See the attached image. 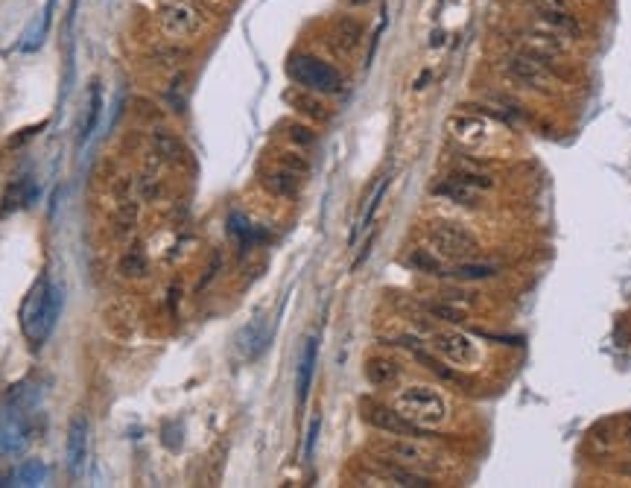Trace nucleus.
I'll return each mask as SVG.
<instances>
[{"instance_id":"nucleus-11","label":"nucleus","mask_w":631,"mask_h":488,"mask_svg":"<svg viewBox=\"0 0 631 488\" xmlns=\"http://www.w3.org/2000/svg\"><path fill=\"white\" fill-rule=\"evenodd\" d=\"M514 41H517V50L538 56V59L550 62V65L564 56V38L553 30H546V26H526V30L514 35Z\"/></svg>"},{"instance_id":"nucleus-32","label":"nucleus","mask_w":631,"mask_h":488,"mask_svg":"<svg viewBox=\"0 0 631 488\" xmlns=\"http://www.w3.org/2000/svg\"><path fill=\"white\" fill-rule=\"evenodd\" d=\"M278 167H284V170L296 173V176L310 173V161H307L301 152H278Z\"/></svg>"},{"instance_id":"nucleus-9","label":"nucleus","mask_w":631,"mask_h":488,"mask_svg":"<svg viewBox=\"0 0 631 488\" xmlns=\"http://www.w3.org/2000/svg\"><path fill=\"white\" fill-rule=\"evenodd\" d=\"M432 348H436V354L441 360L453 362L459 369H471L473 362L480 360V348H476V342L468 337V333H462L456 328L432 333Z\"/></svg>"},{"instance_id":"nucleus-1","label":"nucleus","mask_w":631,"mask_h":488,"mask_svg":"<svg viewBox=\"0 0 631 488\" xmlns=\"http://www.w3.org/2000/svg\"><path fill=\"white\" fill-rule=\"evenodd\" d=\"M62 304H65V289L59 284H53L47 275H41L21 308V328L33 348L47 342L56 322H59Z\"/></svg>"},{"instance_id":"nucleus-18","label":"nucleus","mask_w":631,"mask_h":488,"mask_svg":"<svg viewBox=\"0 0 631 488\" xmlns=\"http://www.w3.org/2000/svg\"><path fill=\"white\" fill-rule=\"evenodd\" d=\"M260 181L263 187L272 193V196H280V199H292L298 193V176L284 170V167H275V170H263L260 173Z\"/></svg>"},{"instance_id":"nucleus-14","label":"nucleus","mask_w":631,"mask_h":488,"mask_svg":"<svg viewBox=\"0 0 631 488\" xmlns=\"http://www.w3.org/2000/svg\"><path fill=\"white\" fill-rule=\"evenodd\" d=\"M432 193L436 196H444V199H451L456 205H465V208H476L482 202V190L480 187H473L468 178H462L459 173H453L451 178H444L439 181L436 187H432Z\"/></svg>"},{"instance_id":"nucleus-27","label":"nucleus","mask_w":631,"mask_h":488,"mask_svg":"<svg viewBox=\"0 0 631 488\" xmlns=\"http://www.w3.org/2000/svg\"><path fill=\"white\" fill-rule=\"evenodd\" d=\"M18 485H44L47 480V465L41 459H26V462L18 468Z\"/></svg>"},{"instance_id":"nucleus-20","label":"nucleus","mask_w":631,"mask_h":488,"mask_svg":"<svg viewBox=\"0 0 631 488\" xmlns=\"http://www.w3.org/2000/svg\"><path fill=\"white\" fill-rule=\"evenodd\" d=\"M316 357H319V342L316 337H310L304 342V351H301V362H298V401H307V392H310V383H313V371H316Z\"/></svg>"},{"instance_id":"nucleus-23","label":"nucleus","mask_w":631,"mask_h":488,"mask_svg":"<svg viewBox=\"0 0 631 488\" xmlns=\"http://www.w3.org/2000/svg\"><path fill=\"white\" fill-rule=\"evenodd\" d=\"M38 196V187H35V181L33 178H18L15 185L9 187V193L3 196V214L6 211H15V208H26V205H33Z\"/></svg>"},{"instance_id":"nucleus-26","label":"nucleus","mask_w":631,"mask_h":488,"mask_svg":"<svg viewBox=\"0 0 631 488\" xmlns=\"http://www.w3.org/2000/svg\"><path fill=\"white\" fill-rule=\"evenodd\" d=\"M152 141H155L158 155H164L167 161H181V158H185V146H181V141H178L176 135L158 129L155 135H152Z\"/></svg>"},{"instance_id":"nucleus-5","label":"nucleus","mask_w":631,"mask_h":488,"mask_svg":"<svg viewBox=\"0 0 631 488\" xmlns=\"http://www.w3.org/2000/svg\"><path fill=\"white\" fill-rule=\"evenodd\" d=\"M424 240H427L430 252L436 258L453 260V263L468 260L476 252V237L465 226H459V222H447V219L430 222L427 231H424Z\"/></svg>"},{"instance_id":"nucleus-31","label":"nucleus","mask_w":631,"mask_h":488,"mask_svg":"<svg viewBox=\"0 0 631 488\" xmlns=\"http://www.w3.org/2000/svg\"><path fill=\"white\" fill-rule=\"evenodd\" d=\"M146 269H149V263H146L144 252H129V255L120 260V272H123L126 278H144Z\"/></svg>"},{"instance_id":"nucleus-29","label":"nucleus","mask_w":631,"mask_h":488,"mask_svg":"<svg viewBox=\"0 0 631 488\" xmlns=\"http://www.w3.org/2000/svg\"><path fill=\"white\" fill-rule=\"evenodd\" d=\"M287 137L292 144H298L301 149H313L319 144V135L307 126V123H296V120L287 123Z\"/></svg>"},{"instance_id":"nucleus-4","label":"nucleus","mask_w":631,"mask_h":488,"mask_svg":"<svg viewBox=\"0 0 631 488\" xmlns=\"http://www.w3.org/2000/svg\"><path fill=\"white\" fill-rule=\"evenodd\" d=\"M287 74L289 79L296 82L298 88H307L313 94L321 96H333V94H342V74L336 71L330 62H321L319 56L310 53H296L292 59L287 62Z\"/></svg>"},{"instance_id":"nucleus-6","label":"nucleus","mask_w":631,"mask_h":488,"mask_svg":"<svg viewBox=\"0 0 631 488\" xmlns=\"http://www.w3.org/2000/svg\"><path fill=\"white\" fill-rule=\"evenodd\" d=\"M506 74L517 82V85L532 88V91H544V94H550L558 85V76L553 71V65L538 59V56H532V53H523V50L512 53L506 59Z\"/></svg>"},{"instance_id":"nucleus-21","label":"nucleus","mask_w":631,"mask_h":488,"mask_svg":"<svg viewBox=\"0 0 631 488\" xmlns=\"http://www.w3.org/2000/svg\"><path fill=\"white\" fill-rule=\"evenodd\" d=\"M386 187H389V178H380V181H377V185L371 187L366 205H362V214H360V219H357V226H354V231H351V243H357V237L371 226L377 208H380V202H383V196H386Z\"/></svg>"},{"instance_id":"nucleus-16","label":"nucleus","mask_w":631,"mask_h":488,"mask_svg":"<svg viewBox=\"0 0 631 488\" xmlns=\"http://www.w3.org/2000/svg\"><path fill=\"white\" fill-rule=\"evenodd\" d=\"M287 103L296 108V111H301L304 117H310V120H316V123H325L328 117H330V111H328V106L321 103V94H313V91H307V88H292V91H287Z\"/></svg>"},{"instance_id":"nucleus-10","label":"nucleus","mask_w":631,"mask_h":488,"mask_svg":"<svg viewBox=\"0 0 631 488\" xmlns=\"http://www.w3.org/2000/svg\"><path fill=\"white\" fill-rule=\"evenodd\" d=\"M161 30L170 38H193L202 30V15L187 0H167L161 6Z\"/></svg>"},{"instance_id":"nucleus-25","label":"nucleus","mask_w":631,"mask_h":488,"mask_svg":"<svg viewBox=\"0 0 631 488\" xmlns=\"http://www.w3.org/2000/svg\"><path fill=\"white\" fill-rule=\"evenodd\" d=\"M447 275L459 278V281H485V278L497 275V267L494 263H480V260H459Z\"/></svg>"},{"instance_id":"nucleus-12","label":"nucleus","mask_w":631,"mask_h":488,"mask_svg":"<svg viewBox=\"0 0 631 488\" xmlns=\"http://www.w3.org/2000/svg\"><path fill=\"white\" fill-rule=\"evenodd\" d=\"M65 462L70 477L79 480L82 471H85L88 462V421L85 415H74L67 427V441H65Z\"/></svg>"},{"instance_id":"nucleus-7","label":"nucleus","mask_w":631,"mask_h":488,"mask_svg":"<svg viewBox=\"0 0 631 488\" xmlns=\"http://www.w3.org/2000/svg\"><path fill=\"white\" fill-rule=\"evenodd\" d=\"M377 451L383 453L386 462H395V465L410 468V471H432V468H439V459H441L436 451H430L424 444H418L415 439H406V436L383 441Z\"/></svg>"},{"instance_id":"nucleus-22","label":"nucleus","mask_w":631,"mask_h":488,"mask_svg":"<svg viewBox=\"0 0 631 488\" xmlns=\"http://www.w3.org/2000/svg\"><path fill=\"white\" fill-rule=\"evenodd\" d=\"M362 24L357 18H339L333 26V41L339 44V50L345 53H354L360 44H362Z\"/></svg>"},{"instance_id":"nucleus-8","label":"nucleus","mask_w":631,"mask_h":488,"mask_svg":"<svg viewBox=\"0 0 631 488\" xmlns=\"http://www.w3.org/2000/svg\"><path fill=\"white\" fill-rule=\"evenodd\" d=\"M362 418H366L374 430L389 433V436H406V439H424L427 436V430H421L412 421H406L395 407H386V403L362 401Z\"/></svg>"},{"instance_id":"nucleus-34","label":"nucleus","mask_w":631,"mask_h":488,"mask_svg":"<svg viewBox=\"0 0 631 488\" xmlns=\"http://www.w3.org/2000/svg\"><path fill=\"white\" fill-rule=\"evenodd\" d=\"M319 427H321V418L316 415L313 424H310V433H307V448H304V456L310 459L313 456V448H316V439H319Z\"/></svg>"},{"instance_id":"nucleus-33","label":"nucleus","mask_w":631,"mask_h":488,"mask_svg":"<svg viewBox=\"0 0 631 488\" xmlns=\"http://www.w3.org/2000/svg\"><path fill=\"white\" fill-rule=\"evenodd\" d=\"M410 263H412V267H418V269L432 272V275L441 272V258H436L430 249H418V252H412L410 255Z\"/></svg>"},{"instance_id":"nucleus-36","label":"nucleus","mask_w":631,"mask_h":488,"mask_svg":"<svg viewBox=\"0 0 631 488\" xmlns=\"http://www.w3.org/2000/svg\"><path fill=\"white\" fill-rule=\"evenodd\" d=\"M620 471H623V473H628V477H631V462H625V465H623Z\"/></svg>"},{"instance_id":"nucleus-3","label":"nucleus","mask_w":631,"mask_h":488,"mask_svg":"<svg viewBox=\"0 0 631 488\" xmlns=\"http://www.w3.org/2000/svg\"><path fill=\"white\" fill-rule=\"evenodd\" d=\"M406 421H412L421 430H436L447 421L451 415V407L441 392H436L432 386H406L395 395V403H392Z\"/></svg>"},{"instance_id":"nucleus-30","label":"nucleus","mask_w":631,"mask_h":488,"mask_svg":"<svg viewBox=\"0 0 631 488\" xmlns=\"http://www.w3.org/2000/svg\"><path fill=\"white\" fill-rule=\"evenodd\" d=\"M427 313H430L432 319H441V322H447V325H462V322H465V310H462V308H453V304H447V301L427 304Z\"/></svg>"},{"instance_id":"nucleus-35","label":"nucleus","mask_w":631,"mask_h":488,"mask_svg":"<svg viewBox=\"0 0 631 488\" xmlns=\"http://www.w3.org/2000/svg\"><path fill=\"white\" fill-rule=\"evenodd\" d=\"M348 3H354V6H366V3H371V0H348Z\"/></svg>"},{"instance_id":"nucleus-19","label":"nucleus","mask_w":631,"mask_h":488,"mask_svg":"<svg viewBox=\"0 0 631 488\" xmlns=\"http://www.w3.org/2000/svg\"><path fill=\"white\" fill-rule=\"evenodd\" d=\"M401 378V366L392 357H369L366 360V380L377 389H383V386H392Z\"/></svg>"},{"instance_id":"nucleus-15","label":"nucleus","mask_w":631,"mask_h":488,"mask_svg":"<svg viewBox=\"0 0 631 488\" xmlns=\"http://www.w3.org/2000/svg\"><path fill=\"white\" fill-rule=\"evenodd\" d=\"M269 339H272V328H269V322H266L263 316H258V319H251L240 333H237V348L243 351V357L255 360L263 348L269 345Z\"/></svg>"},{"instance_id":"nucleus-28","label":"nucleus","mask_w":631,"mask_h":488,"mask_svg":"<svg viewBox=\"0 0 631 488\" xmlns=\"http://www.w3.org/2000/svg\"><path fill=\"white\" fill-rule=\"evenodd\" d=\"M231 234L240 240L243 249H249L251 243H258L260 240V231L251 226V222L243 217V214H231Z\"/></svg>"},{"instance_id":"nucleus-13","label":"nucleus","mask_w":631,"mask_h":488,"mask_svg":"<svg viewBox=\"0 0 631 488\" xmlns=\"http://www.w3.org/2000/svg\"><path fill=\"white\" fill-rule=\"evenodd\" d=\"M447 126H451L456 141L462 146H468V149H482V146L491 144L488 123L482 117H476V115H453L451 120H447Z\"/></svg>"},{"instance_id":"nucleus-17","label":"nucleus","mask_w":631,"mask_h":488,"mask_svg":"<svg viewBox=\"0 0 631 488\" xmlns=\"http://www.w3.org/2000/svg\"><path fill=\"white\" fill-rule=\"evenodd\" d=\"M538 21H541V26L558 33L561 38H579L582 35V26L570 9H538Z\"/></svg>"},{"instance_id":"nucleus-24","label":"nucleus","mask_w":631,"mask_h":488,"mask_svg":"<svg viewBox=\"0 0 631 488\" xmlns=\"http://www.w3.org/2000/svg\"><path fill=\"white\" fill-rule=\"evenodd\" d=\"M103 115V85L94 82L91 85V100H88V111H85V120H82V135H79V146H85L91 141V135L96 129V120Z\"/></svg>"},{"instance_id":"nucleus-2","label":"nucleus","mask_w":631,"mask_h":488,"mask_svg":"<svg viewBox=\"0 0 631 488\" xmlns=\"http://www.w3.org/2000/svg\"><path fill=\"white\" fill-rule=\"evenodd\" d=\"M35 407V392L26 386H15L9 392L6 407L0 410V456H21L30 448L33 427L30 410Z\"/></svg>"}]
</instances>
